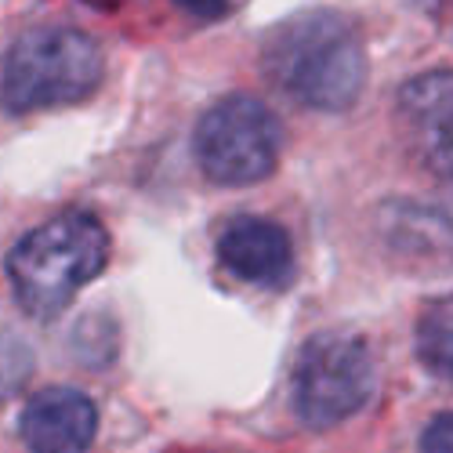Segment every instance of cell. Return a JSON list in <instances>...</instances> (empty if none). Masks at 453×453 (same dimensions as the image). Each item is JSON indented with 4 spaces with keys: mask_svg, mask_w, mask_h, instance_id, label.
<instances>
[{
    "mask_svg": "<svg viewBox=\"0 0 453 453\" xmlns=\"http://www.w3.org/2000/svg\"><path fill=\"white\" fill-rule=\"evenodd\" d=\"M265 73L294 102L342 112L352 109L366 84V44L359 26L342 12H301L280 22L265 51Z\"/></svg>",
    "mask_w": 453,
    "mask_h": 453,
    "instance_id": "1",
    "label": "cell"
},
{
    "mask_svg": "<svg viewBox=\"0 0 453 453\" xmlns=\"http://www.w3.org/2000/svg\"><path fill=\"white\" fill-rule=\"evenodd\" d=\"M105 58L102 48L88 33L69 26H44L29 29L12 44L0 73V102L8 112L51 109L69 105L95 95L102 84Z\"/></svg>",
    "mask_w": 453,
    "mask_h": 453,
    "instance_id": "3",
    "label": "cell"
},
{
    "mask_svg": "<svg viewBox=\"0 0 453 453\" xmlns=\"http://www.w3.org/2000/svg\"><path fill=\"white\" fill-rule=\"evenodd\" d=\"M373 392V359L356 334H316L294 363V410L312 428L349 421Z\"/></svg>",
    "mask_w": 453,
    "mask_h": 453,
    "instance_id": "5",
    "label": "cell"
},
{
    "mask_svg": "<svg viewBox=\"0 0 453 453\" xmlns=\"http://www.w3.org/2000/svg\"><path fill=\"white\" fill-rule=\"evenodd\" d=\"M218 261L243 283L276 287L294 269V243L276 221L240 214L221 225Z\"/></svg>",
    "mask_w": 453,
    "mask_h": 453,
    "instance_id": "7",
    "label": "cell"
},
{
    "mask_svg": "<svg viewBox=\"0 0 453 453\" xmlns=\"http://www.w3.org/2000/svg\"><path fill=\"white\" fill-rule=\"evenodd\" d=\"M395 124L410 157L453 185V69H432L406 81L395 98Z\"/></svg>",
    "mask_w": 453,
    "mask_h": 453,
    "instance_id": "6",
    "label": "cell"
},
{
    "mask_svg": "<svg viewBox=\"0 0 453 453\" xmlns=\"http://www.w3.org/2000/svg\"><path fill=\"white\" fill-rule=\"evenodd\" d=\"M109 257L102 221L84 211H69L33 229L12 254L8 276L19 305L33 319H55L84 283H91Z\"/></svg>",
    "mask_w": 453,
    "mask_h": 453,
    "instance_id": "2",
    "label": "cell"
},
{
    "mask_svg": "<svg viewBox=\"0 0 453 453\" xmlns=\"http://www.w3.org/2000/svg\"><path fill=\"white\" fill-rule=\"evenodd\" d=\"M418 356L428 373L453 385V294L425 305L418 319Z\"/></svg>",
    "mask_w": 453,
    "mask_h": 453,
    "instance_id": "10",
    "label": "cell"
},
{
    "mask_svg": "<svg viewBox=\"0 0 453 453\" xmlns=\"http://www.w3.org/2000/svg\"><path fill=\"white\" fill-rule=\"evenodd\" d=\"M174 8H181L193 19H218L229 12V0H174Z\"/></svg>",
    "mask_w": 453,
    "mask_h": 453,
    "instance_id": "13",
    "label": "cell"
},
{
    "mask_svg": "<svg viewBox=\"0 0 453 453\" xmlns=\"http://www.w3.org/2000/svg\"><path fill=\"white\" fill-rule=\"evenodd\" d=\"M98 432V410L77 388H48L22 410L29 453H88Z\"/></svg>",
    "mask_w": 453,
    "mask_h": 453,
    "instance_id": "8",
    "label": "cell"
},
{
    "mask_svg": "<svg viewBox=\"0 0 453 453\" xmlns=\"http://www.w3.org/2000/svg\"><path fill=\"white\" fill-rule=\"evenodd\" d=\"M26 373H29L26 345L12 342V337H0V392H12L15 385H22Z\"/></svg>",
    "mask_w": 453,
    "mask_h": 453,
    "instance_id": "11",
    "label": "cell"
},
{
    "mask_svg": "<svg viewBox=\"0 0 453 453\" xmlns=\"http://www.w3.org/2000/svg\"><path fill=\"white\" fill-rule=\"evenodd\" d=\"M377 229H381V240L392 254L418 261V265H428V261L449 265L453 261V221L432 207H421L413 200H392L381 211Z\"/></svg>",
    "mask_w": 453,
    "mask_h": 453,
    "instance_id": "9",
    "label": "cell"
},
{
    "mask_svg": "<svg viewBox=\"0 0 453 453\" xmlns=\"http://www.w3.org/2000/svg\"><path fill=\"white\" fill-rule=\"evenodd\" d=\"M421 453H453V413H439V418L425 428Z\"/></svg>",
    "mask_w": 453,
    "mask_h": 453,
    "instance_id": "12",
    "label": "cell"
},
{
    "mask_svg": "<svg viewBox=\"0 0 453 453\" xmlns=\"http://www.w3.org/2000/svg\"><path fill=\"white\" fill-rule=\"evenodd\" d=\"M283 131L265 102L229 95L214 102L196 124V160L214 185L243 188L265 181L280 164Z\"/></svg>",
    "mask_w": 453,
    "mask_h": 453,
    "instance_id": "4",
    "label": "cell"
}]
</instances>
